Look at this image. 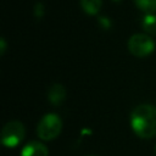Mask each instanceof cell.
Listing matches in <instances>:
<instances>
[{"instance_id":"obj_1","label":"cell","mask_w":156,"mask_h":156,"mask_svg":"<svg viewBox=\"0 0 156 156\" xmlns=\"http://www.w3.org/2000/svg\"><path fill=\"white\" fill-rule=\"evenodd\" d=\"M130 126L134 133L144 139L156 135V107L150 104L136 106L130 116Z\"/></svg>"},{"instance_id":"obj_2","label":"cell","mask_w":156,"mask_h":156,"mask_svg":"<svg viewBox=\"0 0 156 156\" xmlns=\"http://www.w3.org/2000/svg\"><path fill=\"white\" fill-rule=\"evenodd\" d=\"M62 129V121L56 113H48L41 117L38 123L37 133L41 140L55 139Z\"/></svg>"},{"instance_id":"obj_3","label":"cell","mask_w":156,"mask_h":156,"mask_svg":"<svg viewBox=\"0 0 156 156\" xmlns=\"http://www.w3.org/2000/svg\"><path fill=\"white\" fill-rule=\"evenodd\" d=\"M26 128L20 121L7 122L1 130V143L7 147L17 146L24 138Z\"/></svg>"},{"instance_id":"obj_4","label":"cell","mask_w":156,"mask_h":156,"mask_svg":"<svg viewBox=\"0 0 156 156\" xmlns=\"http://www.w3.org/2000/svg\"><path fill=\"white\" fill-rule=\"evenodd\" d=\"M155 49L154 40L147 34H133L128 40V50L136 57H145L150 55Z\"/></svg>"},{"instance_id":"obj_5","label":"cell","mask_w":156,"mask_h":156,"mask_svg":"<svg viewBox=\"0 0 156 156\" xmlns=\"http://www.w3.org/2000/svg\"><path fill=\"white\" fill-rule=\"evenodd\" d=\"M48 155H49L48 147L39 141L28 143L21 151V156H48Z\"/></svg>"},{"instance_id":"obj_6","label":"cell","mask_w":156,"mask_h":156,"mask_svg":"<svg viewBox=\"0 0 156 156\" xmlns=\"http://www.w3.org/2000/svg\"><path fill=\"white\" fill-rule=\"evenodd\" d=\"M66 99V89L63 85L61 84H54L49 88L48 90V100L57 106V105H61Z\"/></svg>"},{"instance_id":"obj_7","label":"cell","mask_w":156,"mask_h":156,"mask_svg":"<svg viewBox=\"0 0 156 156\" xmlns=\"http://www.w3.org/2000/svg\"><path fill=\"white\" fill-rule=\"evenodd\" d=\"M102 5V0H80V6L83 11L90 16L98 15Z\"/></svg>"},{"instance_id":"obj_8","label":"cell","mask_w":156,"mask_h":156,"mask_svg":"<svg viewBox=\"0 0 156 156\" xmlns=\"http://www.w3.org/2000/svg\"><path fill=\"white\" fill-rule=\"evenodd\" d=\"M141 27L147 34H156V15L155 13H146L143 17Z\"/></svg>"},{"instance_id":"obj_9","label":"cell","mask_w":156,"mask_h":156,"mask_svg":"<svg viewBox=\"0 0 156 156\" xmlns=\"http://www.w3.org/2000/svg\"><path fill=\"white\" fill-rule=\"evenodd\" d=\"M134 2L145 13L156 12V0H134Z\"/></svg>"},{"instance_id":"obj_10","label":"cell","mask_w":156,"mask_h":156,"mask_svg":"<svg viewBox=\"0 0 156 156\" xmlns=\"http://www.w3.org/2000/svg\"><path fill=\"white\" fill-rule=\"evenodd\" d=\"M4 51H5V40L1 39V54H4Z\"/></svg>"}]
</instances>
